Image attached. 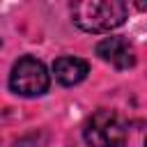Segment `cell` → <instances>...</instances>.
I'll return each instance as SVG.
<instances>
[{
    "instance_id": "5b68a950",
    "label": "cell",
    "mask_w": 147,
    "mask_h": 147,
    "mask_svg": "<svg viewBox=\"0 0 147 147\" xmlns=\"http://www.w3.org/2000/svg\"><path fill=\"white\" fill-rule=\"evenodd\" d=\"M87 71H90V64L85 60L71 57V55L57 57L53 64V74H55L57 83H62V85H78L80 80H85Z\"/></svg>"
},
{
    "instance_id": "277c9868",
    "label": "cell",
    "mask_w": 147,
    "mask_h": 147,
    "mask_svg": "<svg viewBox=\"0 0 147 147\" xmlns=\"http://www.w3.org/2000/svg\"><path fill=\"white\" fill-rule=\"evenodd\" d=\"M96 55L115 69H131L136 64V51L124 37H106L96 44Z\"/></svg>"
},
{
    "instance_id": "3957f363",
    "label": "cell",
    "mask_w": 147,
    "mask_h": 147,
    "mask_svg": "<svg viewBox=\"0 0 147 147\" xmlns=\"http://www.w3.org/2000/svg\"><path fill=\"white\" fill-rule=\"evenodd\" d=\"M48 71L46 67L32 57V55H23L14 62L11 74H9V87L14 94L21 96H39L48 90Z\"/></svg>"
},
{
    "instance_id": "7a4b0ae2",
    "label": "cell",
    "mask_w": 147,
    "mask_h": 147,
    "mask_svg": "<svg viewBox=\"0 0 147 147\" xmlns=\"http://www.w3.org/2000/svg\"><path fill=\"white\" fill-rule=\"evenodd\" d=\"M85 142L90 147H124L126 126L113 110H96L83 129Z\"/></svg>"
},
{
    "instance_id": "8992f818",
    "label": "cell",
    "mask_w": 147,
    "mask_h": 147,
    "mask_svg": "<svg viewBox=\"0 0 147 147\" xmlns=\"http://www.w3.org/2000/svg\"><path fill=\"white\" fill-rule=\"evenodd\" d=\"M14 147H46V140L41 133H28L14 142Z\"/></svg>"
},
{
    "instance_id": "6da1fadb",
    "label": "cell",
    "mask_w": 147,
    "mask_h": 147,
    "mask_svg": "<svg viewBox=\"0 0 147 147\" xmlns=\"http://www.w3.org/2000/svg\"><path fill=\"white\" fill-rule=\"evenodd\" d=\"M126 5L117 0H83L71 5L74 23L85 32H108L126 21Z\"/></svg>"
}]
</instances>
